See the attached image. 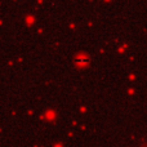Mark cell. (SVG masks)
<instances>
[{"mask_svg":"<svg viewBox=\"0 0 147 147\" xmlns=\"http://www.w3.org/2000/svg\"><path fill=\"white\" fill-rule=\"evenodd\" d=\"M133 147H147V134L142 136V137L138 140V142L133 145Z\"/></svg>","mask_w":147,"mask_h":147,"instance_id":"cell-1","label":"cell"}]
</instances>
